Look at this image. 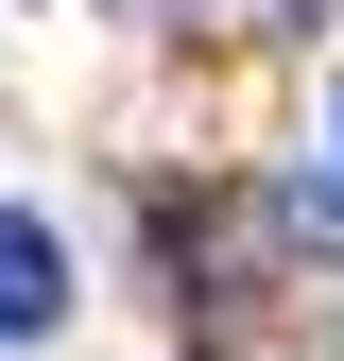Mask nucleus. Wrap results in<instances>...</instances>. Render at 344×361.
I'll return each mask as SVG.
<instances>
[{
	"instance_id": "nucleus-1",
	"label": "nucleus",
	"mask_w": 344,
	"mask_h": 361,
	"mask_svg": "<svg viewBox=\"0 0 344 361\" xmlns=\"http://www.w3.org/2000/svg\"><path fill=\"white\" fill-rule=\"evenodd\" d=\"M52 310H69V241H52L35 207H0V327L52 344Z\"/></svg>"
}]
</instances>
